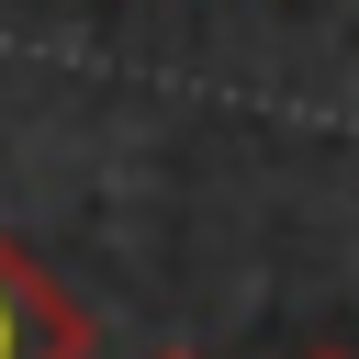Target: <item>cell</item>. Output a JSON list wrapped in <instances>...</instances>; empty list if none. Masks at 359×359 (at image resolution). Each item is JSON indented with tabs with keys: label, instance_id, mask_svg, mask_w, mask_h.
I'll return each instance as SVG.
<instances>
[{
	"label": "cell",
	"instance_id": "6da1fadb",
	"mask_svg": "<svg viewBox=\"0 0 359 359\" xmlns=\"http://www.w3.org/2000/svg\"><path fill=\"white\" fill-rule=\"evenodd\" d=\"M0 359H90V314L67 303V280H45L22 236H0Z\"/></svg>",
	"mask_w": 359,
	"mask_h": 359
},
{
	"label": "cell",
	"instance_id": "7a4b0ae2",
	"mask_svg": "<svg viewBox=\"0 0 359 359\" xmlns=\"http://www.w3.org/2000/svg\"><path fill=\"white\" fill-rule=\"evenodd\" d=\"M314 359H348V348H314Z\"/></svg>",
	"mask_w": 359,
	"mask_h": 359
},
{
	"label": "cell",
	"instance_id": "3957f363",
	"mask_svg": "<svg viewBox=\"0 0 359 359\" xmlns=\"http://www.w3.org/2000/svg\"><path fill=\"white\" fill-rule=\"evenodd\" d=\"M168 359H191V348H168Z\"/></svg>",
	"mask_w": 359,
	"mask_h": 359
}]
</instances>
